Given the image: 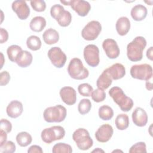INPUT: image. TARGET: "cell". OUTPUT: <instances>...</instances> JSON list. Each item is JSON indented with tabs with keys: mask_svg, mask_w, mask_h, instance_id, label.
<instances>
[{
	"mask_svg": "<svg viewBox=\"0 0 153 153\" xmlns=\"http://www.w3.org/2000/svg\"><path fill=\"white\" fill-rule=\"evenodd\" d=\"M146 41L143 36H136L127 46V56L131 62H139L142 59L143 51L146 47Z\"/></svg>",
	"mask_w": 153,
	"mask_h": 153,
	"instance_id": "obj_1",
	"label": "cell"
},
{
	"mask_svg": "<svg viewBox=\"0 0 153 153\" xmlns=\"http://www.w3.org/2000/svg\"><path fill=\"white\" fill-rule=\"evenodd\" d=\"M108 93L114 102L118 105L121 110L123 112H128L133 108V100L127 96L120 87L117 86L113 87L109 90Z\"/></svg>",
	"mask_w": 153,
	"mask_h": 153,
	"instance_id": "obj_2",
	"label": "cell"
},
{
	"mask_svg": "<svg viewBox=\"0 0 153 153\" xmlns=\"http://www.w3.org/2000/svg\"><path fill=\"white\" fill-rule=\"evenodd\" d=\"M68 72L72 78L77 80L85 79L89 75L88 70L84 66L82 61L76 57L71 60L68 66Z\"/></svg>",
	"mask_w": 153,
	"mask_h": 153,
	"instance_id": "obj_3",
	"label": "cell"
},
{
	"mask_svg": "<svg viewBox=\"0 0 153 153\" xmlns=\"http://www.w3.org/2000/svg\"><path fill=\"white\" fill-rule=\"evenodd\" d=\"M66 109L61 105L47 108L43 113L44 119L48 123H60L66 118Z\"/></svg>",
	"mask_w": 153,
	"mask_h": 153,
	"instance_id": "obj_4",
	"label": "cell"
},
{
	"mask_svg": "<svg viewBox=\"0 0 153 153\" xmlns=\"http://www.w3.org/2000/svg\"><path fill=\"white\" fill-rule=\"evenodd\" d=\"M72 139L80 150H88L93 145V141L89 132L84 128L76 129L72 134Z\"/></svg>",
	"mask_w": 153,
	"mask_h": 153,
	"instance_id": "obj_5",
	"label": "cell"
},
{
	"mask_svg": "<svg viewBox=\"0 0 153 153\" xmlns=\"http://www.w3.org/2000/svg\"><path fill=\"white\" fill-rule=\"evenodd\" d=\"M65 135V130L63 127L60 126H54L44 129L41 131V137L43 142L50 144L55 140L63 139Z\"/></svg>",
	"mask_w": 153,
	"mask_h": 153,
	"instance_id": "obj_6",
	"label": "cell"
},
{
	"mask_svg": "<svg viewBox=\"0 0 153 153\" xmlns=\"http://www.w3.org/2000/svg\"><path fill=\"white\" fill-rule=\"evenodd\" d=\"M130 72L132 78L140 80L148 81L152 76V66L147 63L133 65Z\"/></svg>",
	"mask_w": 153,
	"mask_h": 153,
	"instance_id": "obj_7",
	"label": "cell"
},
{
	"mask_svg": "<svg viewBox=\"0 0 153 153\" xmlns=\"http://www.w3.org/2000/svg\"><path fill=\"white\" fill-rule=\"evenodd\" d=\"M102 31L100 23L96 20L89 22L81 31L82 37L87 41L95 40Z\"/></svg>",
	"mask_w": 153,
	"mask_h": 153,
	"instance_id": "obj_8",
	"label": "cell"
},
{
	"mask_svg": "<svg viewBox=\"0 0 153 153\" xmlns=\"http://www.w3.org/2000/svg\"><path fill=\"white\" fill-rule=\"evenodd\" d=\"M84 58L88 65L96 67L100 62L99 50L97 46L94 44H88L84 47L83 52Z\"/></svg>",
	"mask_w": 153,
	"mask_h": 153,
	"instance_id": "obj_9",
	"label": "cell"
},
{
	"mask_svg": "<svg viewBox=\"0 0 153 153\" xmlns=\"http://www.w3.org/2000/svg\"><path fill=\"white\" fill-rule=\"evenodd\" d=\"M65 5H70L72 9L75 11L77 14L81 17L86 16L91 10V5L86 1L84 0H71V1H60Z\"/></svg>",
	"mask_w": 153,
	"mask_h": 153,
	"instance_id": "obj_10",
	"label": "cell"
},
{
	"mask_svg": "<svg viewBox=\"0 0 153 153\" xmlns=\"http://www.w3.org/2000/svg\"><path fill=\"white\" fill-rule=\"evenodd\" d=\"M47 55L51 63L57 68L63 67L66 63V56L59 47L51 48L48 50Z\"/></svg>",
	"mask_w": 153,
	"mask_h": 153,
	"instance_id": "obj_11",
	"label": "cell"
},
{
	"mask_svg": "<svg viewBox=\"0 0 153 153\" xmlns=\"http://www.w3.org/2000/svg\"><path fill=\"white\" fill-rule=\"evenodd\" d=\"M102 48L107 57L111 59H116L120 55V48L117 42L113 39H105L102 43Z\"/></svg>",
	"mask_w": 153,
	"mask_h": 153,
	"instance_id": "obj_12",
	"label": "cell"
},
{
	"mask_svg": "<svg viewBox=\"0 0 153 153\" xmlns=\"http://www.w3.org/2000/svg\"><path fill=\"white\" fill-rule=\"evenodd\" d=\"M113 133L114 130L112 127L109 124H105L99 127L95 132V137L98 142L105 143L110 140Z\"/></svg>",
	"mask_w": 153,
	"mask_h": 153,
	"instance_id": "obj_13",
	"label": "cell"
},
{
	"mask_svg": "<svg viewBox=\"0 0 153 153\" xmlns=\"http://www.w3.org/2000/svg\"><path fill=\"white\" fill-rule=\"evenodd\" d=\"M12 10L20 20H26L30 14V8L25 1H14L12 3Z\"/></svg>",
	"mask_w": 153,
	"mask_h": 153,
	"instance_id": "obj_14",
	"label": "cell"
},
{
	"mask_svg": "<svg viewBox=\"0 0 153 153\" xmlns=\"http://www.w3.org/2000/svg\"><path fill=\"white\" fill-rule=\"evenodd\" d=\"M62 101L67 105H73L76 101V93L75 90L71 87H62L59 91Z\"/></svg>",
	"mask_w": 153,
	"mask_h": 153,
	"instance_id": "obj_15",
	"label": "cell"
},
{
	"mask_svg": "<svg viewBox=\"0 0 153 153\" xmlns=\"http://www.w3.org/2000/svg\"><path fill=\"white\" fill-rule=\"evenodd\" d=\"M131 118L134 124L138 127L146 126L148 119L146 112L140 107L135 108L132 113Z\"/></svg>",
	"mask_w": 153,
	"mask_h": 153,
	"instance_id": "obj_16",
	"label": "cell"
},
{
	"mask_svg": "<svg viewBox=\"0 0 153 153\" xmlns=\"http://www.w3.org/2000/svg\"><path fill=\"white\" fill-rule=\"evenodd\" d=\"M112 80H117L123 78L126 75V68L121 63H117L106 69Z\"/></svg>",
	"mask_w": 153,
	"mask_h": 153,
	"instance_id": "obj_17",
	"label": "cell"
},
{
	"mask_svg": "<svg viewBox=\"0 0 153 153\" xmlns=\"http://www.w3.org/2000/svg\"><path fill=\"white\" fill-rule=\"evenodd\" d=\"M23 111V105L19 100H12L8 105L6 112L7 115L12 118H16L21 115Z\"/></svg>",
	"mask_w": 153,
	"mask_h": 153,
	"instance_id": "obj_18",
	"label": "cell"
},
{
	"mask_svg": "<svg viewBox=\"0 0 153 153\" xmlns=\"http://www.w3.org/2000/svg\"><path fill=\"white\" fill-rule=\"evenodd\" d=\"M115 27L117 33L121 36L126 35L130 29V21L125 16L120 17L115 25Z\"/></svg>",
	"mask_w": 153,
	"mask_h": 153,
	"instance_id": "obj_19",
	"label": "cell"
},
{
	"mask_svg": "<svg viewBox=\"0 0 153 153\" xmlns=\"http://www.w3.org/2000/svg\"><path fill=\"white\" fill-rule=\"evenodd\" d=\"M148 14L147 8L142 4L134 5L131 10L130 14L133 19L135 21H142L144 20Z\"/></svg>",
	"mask_w": 153,
	"mask_h": 153,
	"instance_id": "obj_20",
	"label": "cell"
},
{
	"mask_svg": "<svg viewBox=\"0 0 153 153\" xmlns=\"http://www.w3.org/2000/svg\"><path fill=\"white\" fill-rule=\"evenodd\" d=\"M32 60V54L26 50H23L16 59L15 63L21 68H26L31 65Z\"/></svg>",
	"mask_w": 153,
	"mask_h": 153,
	"instance_id": "obj_21",
	"label": "cell"
},
{
	"mask_svg": "<svg viewBox=\"0 0 153 153\" xmlns=\"http://www.w3.org/2000/svg\"><path fill=\"white\" fill-rule=\"evenodd\" d=\"M42 38L45 44L52 45L59 41V34L56 30L53 28H49L45 30L43 33Z\"/></svg>",
	"mask_w": 153,
	"mask_h": 153,
	"instance_id": "obj_22",
	"label": "cell"
},
{
	"mask_svg": "<svg viewBox=\"0 0 153 153\" xmlns=\"http://www.w3.org/2000/svg\"><path fill=\"white\" fill-rule=\"evenodd\" d=\"M112 79L109 75L108 74L106 69H105L101 75L99 76L96 81V85L98 88L102 90H106L112 84Z\"/></svg>",
	"mask_w": 153,
	"mask_h": 153,
	"instance_id": "obj_23",
	"label": "cell"
},
{
	"mask_svg": "<svg viewBox=\"0 0 153 153\" xmlns=\"http://www.w3.org/2000/svg\"><path fill=\"white\" fill-rule=\"evenodd\" d=\"M46 26V20L44 17L36 16L33 17L29 24V27L32 31L36 32H41Z\"/></svg>",
	"mask_w": 153,
	"mask_h": 153,
	"instance_id": "obj_24",
	"label": "cell"
},
{
	"mask_svg": "<svg viewBox=\"0 0 153 153\" xmlns=\"http://www.w3.org/2000/svg\"><path fill=\"white\" fill-rule=\"evenodd\" d=\"M62 27L68 26L72 21V15L68 11L63 10L55 19Z\"/></svg>",
	"mask_w": 153,
	"mask_h": 153,
	"instance_id": "obj_25",
	"label": "cell"
},
{
	"mask_svg": "<svg viewBox=\"0 0 153 153\" xmlns=\"http://www.w3.org/2000/svg\"><path fill=\"white\" fill-rule=\"evenodd\" d=\"M16 141L18 145L22 147H26L30 145L32 141L31 135L26 131L19 133L16 136Z\"/></svg>",
	"mask_w": 153,
	"mask_h": 153,
	"instance_id": "obj_26",
	"label": "cell"
},
{
	"mask_svg": "<svg viewBox=\"0 0 153 153\" xmlns=\"http://www.w3.org/2000/svg\"><path fill=\"white\" fill-rule=\"evenodd\" d=\"M116 127L120 130H124L127 129L129 126V118L127 114H118L115 121Z\"/></svg>",
	"mask_w": 153,
	"mask_h": 153,
	"instance_id": "obj_27",
	"label": "cell"
},
{
	"mask_svg": "<svg viewBox=\"0 0 153 153\" xmlns=\"http://www.w3.org/2000/svg\"><path fill=\"white\" fill-rule=\"evenodd\" d=\"M99 117L104 121L111 120L114 116V111L111 107L108 105H103L99 109Z\"/></svg>",
	"mask_w": 153,
	"mask_h": 153,
	"instance_id": "obj_28",
	"label": "cell"
},
{
	"mask_svg": "<svg viewBox=\"0 0 153 153\" xmlns=\"http://www.w3.org/2000/svg\"><path fill=\"white\" fill-rule=\"evenodd\" d=\"M41 41L40 38L35 35H31L26 40V45L28 48L32 51H36L41 47Z\"/></svg>",
	"mask_w": 153,
	"mask_h": 153,
	"instance_id": "obj_29",
	"label": "cell"
},
{
	"mask_svg": "<svg viewBox=\"0 0 153 153\" xmlns=\"http://www.w3.org/2000/svg\"><path fill=\"white\" fill-rule=\"evenodd\" d=\"M21 47L17 45H11L7 50V53L9 60L13 62H16V59L22 51Z\"/></svg>",
	"mask_w": 153,
	"mask_h": 153,
	"instance_id": "obj_30",
	"label": "cell"
},
{
	"mask_svg": "<svg viewBox=\"0 0 153 153\" xmlns=\"http://www.w3.org/2000/svg\"><path fill=\"white\" fill-rule=\"evenodd\" d=\"M52 152L53 153H71L72 152V148L70 145L60 142L53 146Z\"/></svg>",
	"mask_w": 153,
	"mask_h": 153,
	"instance_id": "obj_31",
	"label": "cell"
},
{
	"mask_svg": "<svg viewBox=\"0 0 153 153\" xmlns=\"http://www.w3.org/2000/svg\"><path fill=\"white\" fill-rule=\"evenodd\" d=\"M91 108V103L88 99H82L79 102L78 105V110L81 115L88 114Z\"/></svg>",
	"mask_w": 153,
	"mask_h": 153,
	"instance_id": "obj_32",
	"label": "cell"
},
{
	"mask_svg": "<svg viewBox=\"0 0 153 153\" xmlns=\"http://www.w3.org/2000/svg\"><path fill=\"white\" fill-rule=\"evenodd\" d=\"M78 91L79 93L85 97H90L93 91L92 86L88 83H82L78 85Z\"/></svg>",
	"mask_w": 153,
	"mask_h": 153,
	"instance_id": "obj_33",
	"label": "cell"
},
{
	"mask_svg": "<svg viewBox=\"0 0 153 153\" xmlns=\"http://www.w3.org/2000/svg\"><path fill=\"white\" fill-rule=\"evenodd\" d=\"M91 96L94 102L99 103L103 102L105 99L106 93L104 90L97 88L93 91Z\"/></svg>",
	"mask_w": 153,
	"mask_h": 153,
	"instance_id": "obj_34",
	"label": "cell"
},
{
	"mask_svg": "<svg viewBox=\"0 0 153 153\" xmlns=\"http://www.w3.org/2000/svg\"><path fill=\"white\" fill-rule=\"evenodd\" d=\"M146 144L143 142H137L131 146L129 149L130 153H146Z\"/></svg>",
	"mask_w": 153,
	"mask_h": 153,
	"instance_id": "obj_35",
	"label": "cell"
},
{
	"mask_svg": "<svg viewBox=\"0 0 153 153\" xmlns=\"http://www.w3.org/2000/svg\"><path fill=\"white\" fill-rule=\"evenodd\" d=\"M16 145L12 141H7L2 146H0L1 153H13L16 151Z\"/></svg>",
	"mask_w": 153,
	"mask_h": 153,
	"instance_id": "obj_36",
	"label": "cell"
},
{
	"mask_svg": "<svg viewBox=\"0 0 153 153\" xmlns=\"http://www.w3.org/2000/svg\"><path fill=\"white\" fill-rule=\"evenodd\" d=\"M30 5L32 8L37 12H42L46 8V4L42 0H33L30 1Z\"/></svg>",
	"mask_w": 153,
	"mask_h": 153,
	"instance_id": "obj_37",
	"label": "cell"
},
{
	"mask_svg": "<svg viewBox=\"0 0 153 153\" xmlns=\"http://www.w3.org/2000/svg\"><path fill=\"white\" fill-rule=\"evenodd\" d=\"M64 7L60 5V4H55L53 5L50 9V14L51 16L54 19H56V17L59 15V14L64 10Z\"/></svg>",
	"mask_w": 153,
	"mask_h": 153,
	"instance_id": "obj_38",
	"label": "cell"
},
{
	"mask_svg": "<svg viewBox=\"0 0 153 153\" xmlns=\"http://www.w3.org/2000/svg\"><path fill=\"white\" fill-rule=\"evenodd\" d=\"M0 130H2L7 133L11 132L12 130V124L10 121L7 119H1L0 123Z\"/></svg>",
	"mask_w": 153,
	"mask_h": 153,
	"instance_id": "obj_39",
	"label": "cell"
},
{
	"mask_svg": "<svg viewBox=\"0 0 153 153\" xmlns=\"http://www.w3.org/2000/svg\"><path fill=\"white\" fill-rule=\"evenodd\" d=\"M10 80V75L8 72L4 71L1 72L0 75V85L1 86L6 85Z\"/></svg>",
	"mask_w": 153,
	"mask_h": 153,
	"instance_id": "obj_40",
	"label": "cell"
},
{
	"mask_svg": "<svg viewBox=\"0 0 153 153\" xmlns=\"http://www.w3.org/2000/svg\"><path fill=\"white\" fill-rule=\"evenodd\" d=\"M8 39V33L5 29L1 27L0 28V42L3 44L7 41Z\"/></svg>",
	"mask_w": 153,
	"mask_h": 153,
	"instance_id": "obj_41",
	"label": "cell"
},
{
	"mask_svg": "<svg viewBox=\"0 0 153 153\" xmlns=\"http://www.w3.org/2000/svg\"><path fill=\"white\" fill-rule=\"evenodd\" d=\"M28 153H42L43 151L41 146L36 145L30 146L27 149Z\"/></svg>",
	"mask_w": 153,
	"mask_h": 153,
	"instance_id": "obj_42",
	"label": "cell"
},
{
	"mask_svg": "<svg viewBox=\"0 0 153 153\" xmlns=\"http://www.w3.org/2000/svg\"><path fill=\"white\" fill-rule=\"evenodd\" d=\"M7 133L2 130H0V146H2L7 139Z\"/></svg>",
	"mask_w": 153,
	"mask_h": 153,
	"instance_id": "obj_43",
	"label": "cell"
},
{
	"mask_svg": "<svg viewBox=\"0 0 153 153\" xmlns=\"http://www.w3.org/2000/svg\"><path fill=\"white\" fill-rule=\"evenodd\" d=\"M152 47H149V49L146 51V57L148 59H149L150 60H152L153 56H152Z\"/></svg>",
	"mask_w": 153,
	"mask_h": 153,
	"instance_id": "obj_44",
	"label": "cell"
},
{
	"mask_svg": "<svg viewBox=\"0 0 153 153\" xmlns=\"http://www.w3.org/2000/svg\"><path fill=\"white\" fill-rule=\"evenodd\" d=\"M145 85H146V88L147 90H152V84L151 81H149V80L146 81Z\"/></svg>",
	"mask_w": 153,
	"mask_h": 153,
	"instance_id": "obj_45",
	"label": "cell"
},
{
	"mask_svg": "<svg viewBox=\"0 0 153 153\" xmlns=\"http://www.w3.org/2000/svg\"><path fill=\"white\" fill-rule=\"evenodd\" d=\"M104 152V151L102 150V149H100L99 148H97V149H94V150H93V151H92V152Z\"/></svg>",
	"mask_w": 153,
	"mask_h": 153,
	"instance_id": "obj_46",
	"label": "cell"
},
{
	"mask_svg": "<svg viewBox=\"0 0 153 153\" xmlns=\"http://www.w3.org/2000/svg\"><path fill=\"white\" fill-rule=\"evenodd\" d=\"M1 59H2V61H1V62H2V63H1V69H2V66H3V63H4V60H3V59H4V56H3V54L2 53H1Z\"/></svg>",
	"mask_w": 153,
	"mask_h": 153,
	"instance_id": "obj_47",
	"label": "cell"
}]
</instances>
